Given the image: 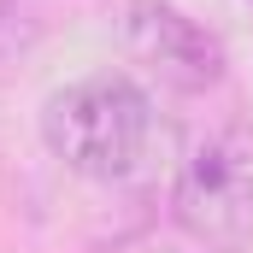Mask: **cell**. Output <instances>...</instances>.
I'll return each mask as SVG.
<instances>
[{"mask_svg":"<svg viewBox=\"0 0 253 253\" xmlns=\"http://www.w3.org/2000/svg\"><path fill=\"white\" fill-rule=\"evenodd\" d=\"M124 42H129V53L159 83H171V88H206L224 71L218 42L194 24L189 12H177L165 0H129L124 6Z\"/></svg>","mask_w":253,"mask_h":253,"instance_id":"obj_3","label":"cell"},{"mask_svg":"<svg viewBox=\"0 0 253 253\" xmlns=\"http://www.w3.org/2000/svg\"><path fill=\"white\" fill-rule=\"evenodd\" d=\"M177 224L200 248H242L253 236V141L242 129H206L177 171Z\"/></svg>","mask_w":253,"mask_h":253,"instance_id":"obj_2","label":"cell"},{"mask_svg":"<svg viewBox=\"0 0 253 253\" xmlns=\"http://www.w3.org/2000/svg\"><path fill=\"white\" fill-rule=\"evenodd\" d=\"M42 141L65 171L118 183L141 171L153 141V106L129 77H83L47 94L42 106Z\"/></svg>","mask_w":253,"mask_h":253,"instance_id":"obj_1","label":"cell"}]
</instances>
